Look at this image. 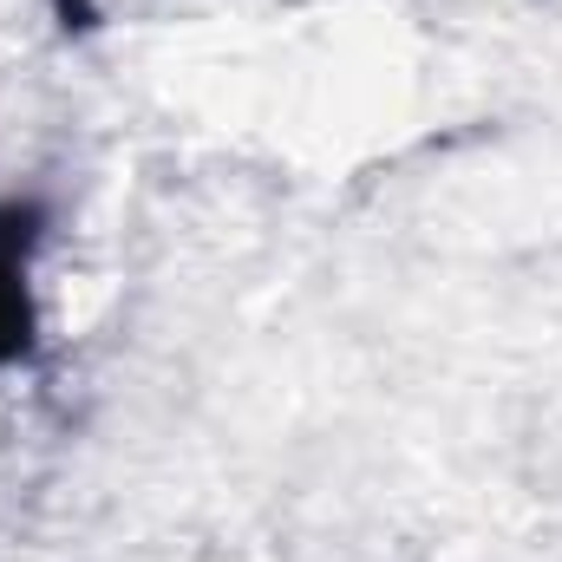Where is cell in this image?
I'll return each mask as SVG.
<instances>
[{
    "instance_id": "cell-2",
    "label": "cell",
    "mask_w": 562,
    "mask_h": 562,
    "mask_svg": "<svg viewBox=\"0 0 562 562\" xmlns=\"http://www.w3.org/2000/svg\"><path fill=\"white\" fill-rule=\"evenodd\" d=\"M46 236V210L40 203H0V256L7 262H26Z\"/></svg>"
},
{
    "instance_id": "cell-3",
    "label": "cell",
    "mask_w": 562,
    "mask_h": 562,
    "mask_svg": "<svg viewBox=\"0 0 562 562\" xmlns=\"http://www.w3.org/2000/svg\"><path fill=\"white\" fill-rule=\"evenodd\" d=\"M53 13H59L66 33H92V26H99V7H92V0H53Z\"/></svg>"
},
{
    "instance_id": "cell-1",
    "label": "cell",
    "mask_w": 562,
    "mask_h": 562,
    "mask_svg": "<svg viewBox=\"0 0 562 562\" xmlns=\"http://www.w3.org/2000/svg\"><path fill=\"white\" fill-rule=\"evenodd\" d=\"M33 334H40V314L26 294V262L0 256V367H20L33 353Z\"/></svg>"
}]
</instances>
